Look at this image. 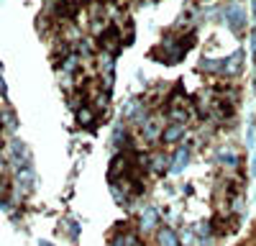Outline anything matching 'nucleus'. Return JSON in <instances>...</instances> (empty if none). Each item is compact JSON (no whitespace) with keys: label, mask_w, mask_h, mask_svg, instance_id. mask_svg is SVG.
Masks as SVG:
<instances>
[{"label":"nucleus","mask_w":256,"mask_h":246,"mask_svg":"<svg viewBox=\"0 0 256 246\" xmlns=\"http://www.w3.org/2000/svg\"><path fill=\"white\" fill-rule=\"evenodd\" d=\"M159 226V210L156 208H144L138 213V228L141 231H154Z\"/></svg>","instance_id":"f257e3e1"},{"label":"nucleus","mask_w":256,"mask_h":246,"mask_svg":"<svg viewBox=\"0 0 256 246\" xmlns=\"http://www.w3.org/2000/svg\"><path fill=\"white\" fill-rule=\"evenodd\" d=\"M156 246H180V236L169 226H162L156 231Z\"/></svg>","instance_id":"39448f33"},{"label":"nucleus","mask_w":256,"mask_h":246,"mask_svg":"<svg viewBox=\"0 0 256 246\" xmlns=\"http://www.w3.org/2000/svg\"><path fill=\"white\" fill-rule=\"evenodd\" d=\"M148 164H152V172H166L169 164H172V159H169L164 152H156L148 156Z\"/></svg>","instance_id":"0eeeda50"},{"label":"nucleus","mask_w":256,"mask_h":246,"mask_svg":"<svg viewBox=\"0 0 256 246\" xmlns=\"http://www.w3.org/2000/svg\"><path fill=\"white\" fill-rule=\"evenodd\" d=\"M228 24L233 26V28H236V31H241L244 28V24H246V13H244V8L241 6H236V3H233V6H228Z\"/></svg>","instance_id":"20e7f679"},{"label":"nucleus","mask_w":256,"mask_h":246,"mask_svg":"<svg viewBox=\"0 0 256 246\" xmlns=\"http://www.w3.org/2000/svg\"><path fill=\"white\" fill-rule=\"evenodd\" d=\"M182 136H184V123H166V126H164V134H162V141L169 146V144L182 141Z\"/></svg>","instance_id":"f03ea898"},{"label":"nucleus","mask_w":256,"mask_h":246,"mask_svg":"<svg viewBox=\"0 0 256 246\" xmlns=\"http://www.w3.org/2000/svg\"><path fill=\"white\" fill-rule=\"evenodd\" d=\"M216 162H218V164H223V167H238V154L233 152L230 146H223V149H218Z\"/></svg>","instance_id":"423d86ee"},{"label":"nucleus","mask_w":256,"mask_h":246,"mask_svg":"<svg viewBox=\"0 0 256 246\" xmlns=\"http://www.w3.org/2000/svg\"><path fill=\"white\" fill-rule=\"evenodd\" d=\"M77 120H80V126H90V123L95 120V110H92L90 106L77 108Z\"/></svg>","instance_id":"6e6552de"},{"label":"nucleus","mask_w":256,"mask_h":246,"mask_svg":"<svg viewBox=\"0 0 256 246\" xmlns=\"http://www.w3.org/2000/svg\"><path fill=\"white\" fill-rule=\"evenodd\" d=\"M187 164H190V146H180V149L174 152V156H172V167H169V172L180 174Z\"/></svg>","instance_id":"7ed1b4c3"}]
</instances>
